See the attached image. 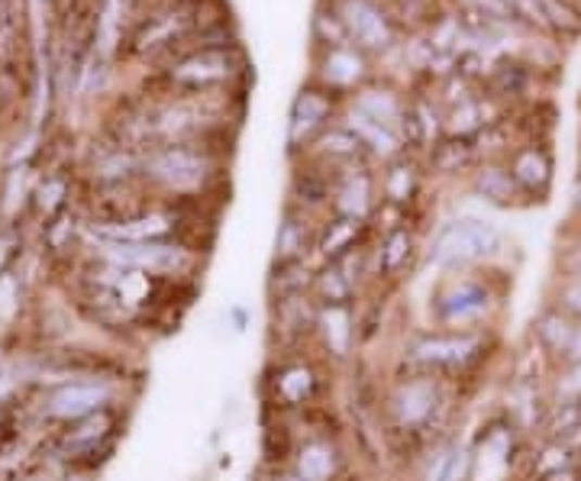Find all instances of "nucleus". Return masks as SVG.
Here are the masks:
<instances>
[{"instance_id":"39","label":"nucleus","mask_w":581,"mask_h":481,"mask_svg":"<svg viewBox=\"0 0 581 481\" xmlns=\"http://www.w3.org/2000/svg\"><path fill=\"white\" fill-rule=\"evenodd\" d=\"M7 423H10V407L0 404V430H7Z\"/></svg>"},{"instance_id":"34","label":"nucleus","mask_w":581,"mask_h":481,"mask_svg":"<svg viewBox=\"0 0 581 481\" xmlns=\"http://www.w3.org/2000/svg\"><path fill=\"white\" fill-rule=\"evenodd\" d=\"M581 397V365H559L553 388H550V401L556 404H579Z\"/></svg>"},{"instance_id":"26","label":"nucleus","mask_w":581,"mask_h":481,"mask_svg":"<svg viewBox=\"0 0 581 481\" xmlns=\"http://www.w3.org/2000/svg\"><path fill=\"white\" fill-rule=\"evenodd\" d=\"M349 111H355V114H362V117H368V121L384 123V126H391V129H397V132L404 136L407 104H404L401 94L391 91V88H362V91L355 94V101H352Z\"/></svg>"},{"instance_id":"13","label":"nucleus","mask_w":581,"mask_h":481,"mask_svg":"<svg viewBox=\"0 0 581 481\" xmlns=\"http://www.w3.org/2000/svg\"><path fill=\"white\" fill-rule=\"evenodd\" d=\"M314 337L324 343V350H327L330 359H352V353L358 346V314H355V304H337V307H320L317 304Z\"/></svg>"},{"instance_id":"14","label":"nucleus","mask_w":581,"mask_h":481,"mask_svg":"<svg viewBox=\"0 0 581 481\" xmlns=\"http://www.w3.org/2000/svg\"><path fill=\"white\" fill-rule=\"evenodd\" d=\"M194 29L191 10L188 7H168L165 13H155L152 20L142 23L139 36H136V52L139 55H159L178 42H185Z\"/></svg>"},{"instance_id":"19","label":"nucleus","mask_w":581,"mask_h":481,"mask_svg":"<svg viewBox=\"0 0 581 481\" xmlns=\"http://www.w3.org/2000/svg\"><path fill=\"white\" fill-rule=\"evenodd\" d=\"M414 255H417V237H414V230H407V227H391V230L384 233L381 245H378V252H375L371 275H375L378 281H397V278L407 271V265L414 262Z\"/></svg>"},{"instance_id":"40","label":"nucleus","mask_w":581,"mask_h":481,"mask_svg":"<svg viewBox=\"0 0 581 481\" xmlns=\"http://www.w3.org/2000/svg\"><path fill=\"white\" fill-rule=\"evenodd\" d=\"M572 198H576V211L581 214V175L576 178V191H572Z\"/></svg>"},{"instance_id":"27","label":"nucleus","mask_w":581,"mask_h":481,"mask_svg":"<svg viewBox=\"0 0 581 481\" xmlns=\"http://www.w3.org/2000/svg\"><path fill=\"white\" fill-rule=\"evenodd\" d=\"M314 301L320 307H337V304H355L358 284L346 275V268L340 262H324L314 271V288H311Z\"/></svg>"},{"instance_id":"38","label":"nucleus","mask_w":581,"mask_h":481,"mask_svg":"<svg viewBox=\"0 0 581 481\" xmlns=\"http://www.w3.org/2000/svg\"><path fill=\"white\" fill-rule=\"evenodd\" d=\"M566 443L572 446V453L579 456V463H581V423H579V430H576V433H572V436H569Z\"/></svg>"},{"instance_id":"12","label":"nucleus","mask_w":581,"mask_h":481,"mask_svg":"<svg viewBox=\"0 0 581 481\" xmlns=\"http://www.w3.org/2000/svg\"><path fill=\"white\" fill-rule=\"evenodd\" d=\"M268 388H271V401H275L278 410H301L304 414L317 401L320 378H317V368L311 362L288 359L271 368Z\"/></svg>"},{"instance_id":"28","label":"nucleus","mask_w":581,"mask_h":481,"mask_svg":"<svg viewBox=\"0 0 581 481\" xmlns=\"http://www.w3.org/2000/svg\"><path fill=\"white\" fill-rule=\"evenodd\" d=\"M314 288V268L307 262H271L268 275V298L271 301H288V298H304Z\"/></svg>"},{"instance_id":"18","label":"nucleus","mask_w":581,"mask_h":481,"mask_svg":"<svg viewBox=\"0 0 581 481\" xmlns=\"http://www.w3.org/2000/svg\"><path fill=\"white\" fill-rule=\"evenodd\" d=\"M579 330V320H572L566 311H559L556 304L543 307L536 317H533V343L536 350L546 356L550 362L563 365L566 362V353L572 346V337Z\"/></svg>"},{"instance_id":"1","label":"nucleus","mask_w":581,"mask_h":481,"mask_svg":"<svg viewBox=\"0 0 581 481\" xmlns=\"http://www.w3.org/2000/svg\"><path fill=\"white\" fill-rule=\"evenodd\" d=\"M388 423L394 436H404L414 446H440V433L450 427L453 410V391L450 381L427 375V371H407L401 381H394L388 401ZM453 440V436H450Z\"/></svg>"},{"instance_id":"42","label":"nucleus","mask_w":581,"mask_h":481,"mask_svg":"<svg viewBox=\"0 0 581 481\" xmlns=\"http://www.w3.org/2000/svg\"><path fill=\"white\" fill-rule=\"evenodd\" d=\"M507 3H514V0H507Z\"/></svg>"},{"instance_id":"30","label":"nucleus","mask_w":581,"mask_h":481,"mask_svg":"<svg viewBox=\"0 0 581 481\" xmlns=\"http://www.w3.org/2000/svg\"><path fill=\"white\" fill-rule=\"evenodd\" d=\"M475 145L471 139H463V136H450V139H440L433 149H430V168L440 172V175H456L468 168L475 162Z\"/></svg>"},{"instance_id":"22","label":"nucleus","mask_w":581,"mask_h":481,"mask_svg":"<svg viewBox=\"0 0 581 481\" xmlns=\"http://www.w3.org/2000/svg\"><path fill=\"white\" fill-rule=\"evenodd\" d=\"M311 149H314V155H317L330 172H346L352 165H362V159L368 155L365 145H362V139L349 129L346 123L330 126Z\"/></svg>"},{"instance_id":"23","label":"nucleus","mask_w":581,"mask_h":481,"mask_svg":"<svg viewBox=\"0 0 581 481\" xmlns=\"http://www.w3.org/2000/svg\"><path fill=\"white\" fill-rule=\"evenodd\" d=\"M365 233H368V224L333 214V217L317 230V255H320L324 262H340V258H346L349 252L362 249Z\"/></svg>"},{"instance_id":"44","label":"nucleus","mask_w":581,"mask_h":481,"mask_svg":"<svg viewBox=\"0 0 581 481\" xmlns=\"http://www.w3.org/2000/svg\"><path fill=\"white\" fill-rule=\"evenodd\" d=\"M579 242H581V240H579Z\"/></svg>"},{"instance_id":"6","label":"nucleus","mask_w":581,"mask_h":481,"mask_svg":"<svg viewBox=\"0 0 581 481\" xmlns=\"http://www.w3.org/2000/svg\"><path fill=\"white\" fill-rule=\"evenodd\" d=\"M497 311V294L484 278L453 275L443 288L430 298V317L440 330H488L484 324Z\"/></svg>"},{"instance_id":"8","label":"nucleus","mask_w":581,"mask_h":481,"mask_svg":"<svg viewBox=\"0 0 581 481\" xmlns=\"http://www.w3.org/2000/svg\"><path fill=\"white\" fill-rule=\"evenodd\" d=\"M116 436V414L111 410H101V414H91L85 420H75V423H62V430L55 433L52 440V456L59 463H78V466H88L91 459L88 456H108L114 450Z\"/></svg>"},{"instance_id":"43","label":"nucleus","mask_w":581,"mask_h":481,"mask_svg":"<svg viewBox=\"0 0 581 481\" xmlns=\"http://www.w3.org/2000/svg\"><path fill=\"white\" fill-rule=\"evenodd\" d=\"M579 407H581V397H579Z\"/></svg>"},{"instance_id":"32","label":"nucleus","mask_w":581,"mask_h":481,"mask_svg":"<svg viewBox=\"0 0 581 481\" xmlns=\"http://www.w3.org/2000/svg\"><path fill=\"white\" fill-rule=\"evenodd\" d=\"M581 423V407L579 404H556L550 401V410H546V420H543V436L546 440H569Z\"/></svg>"},{"instance_id":"16","label":"nucleus","mask_w":581,"mask_h":481,"mask_svg":"<svg viewBox=\"0 0 581 481\" xmlns=\"http://www.w3.org/2000/svg\"><path fill=\"white\" fill-rule=\"evenodd\" d=\"M510 172L523 191V198H533V201H546L550 188H553V178H556V165H553V155L546 145H523L510 155Z\"/></svg>"},{"instance_id":"21","label":"nucleus","mask_w":581,"mask_h":481,"mask_svg":"<svg viewBox=\"0 0 581 481\" xmlns=\"http://www.w3.org/2000/svg\"><path fill=\"white\" fill-rule=\"evenodd\" d=\"M365 75H368V68H365L362 49H355V46L327 49L324 65H320V81H324L327 91L340 94V91H349V88H358L365 81Z\"/></svg>"},{"instance_id":"24","label":"nucleus","mask_w":581,"mask_h":481,"mask_svg":"<svg viewBox=\"0 0 581 481\" xmlns=\"http://www.w3.org/2000/svg\"><path fill=\"white\" fill-rule=\"evenodd\" d=\"M471 191L488 201V204H497V207H514L520 204L523 191L510 172V165H501V162H484L478 165L475 178H471Z\"/></svg>"},{"instance_id":"36","label":"nucleus","mask_w":581,"mask_h":481,"mask_svg":"<svg viewBox=\"0 0 581 481\" xmlns=\"http://www.w3.org/2000/svg\"><path fill=\"white\" fill-rule=\"evenodd\" d=\"M20 252H23V237H20V230L3 227V230H0V278H3L7 271H13V262L20 258Z\"/></svg>"},{"instance_id":"41","label":"nucleus","mask_w":581,"mask_h":481,"mask_svg":"<svg viewBox=\"0 0 581 481\" xmlns=\"http://www.w3.org/2000/svg\"><path fill=\"white\" fill-rule=\"evenodd\" d=\"M59 481H85L81 476H68V479H59Z\"/></svg>"},{"instance_id":"4","label":"nucleus","mask_w":581,"mask_h":481,"mask_svg":"<svg viewBox=\"0 0 581 481\" xmlns=\"http://www.w3.org/2000/svg\"><path fill=\"white\" fill-rule=\"evenodd\" d=\"M504 249V233L484 217H456L446 220L427 245V265L443 275H463L468 268L491 262Z\"/></svg>"},{"instance_id":"29","label":"nucleus","mask_w":581,"mask_h":481,"mask_svg":"<svg viewBox=\"0 0 581 481\" xmlns=\"http://www.w3.org/2000/svg\"><path fill=\"white\" fill-rule=\"evenodd\" d=\"M420 188V175H417V165L411 159H394L388 162V172H384V181H381V191H384V201L394 204V207H407L414 201Z\"/></svg>"},{"instance_id":"20","label":"nucleus","mask_w":581,"mask_h":481,"mask_svg":"<svg viewBox=\"0 0 581 481\" xmlns=\"http://www.w3.org/2000/svg\"><path fill=\"white\" fill-rule=\"evenodd\" d=\"M311 249H317V233L311 230V220L304 211L288 207L278 233H275V255L271 262H307Z\"/></svg>"},{"instance_id":"25","label":"nucleus","mask_w":581,"mask_h":481,"mask_svg":"<svg viewBox=\"0 0 581 481\" xmlns=\"http://www.w3.org/2000/svg\"><path fill=\"white\" fill-rule=\"evenodd\" d=\"M343 123L362 139L365 152L375 155V159H381V162H394V159H401L404 149H407L404 136H401L397 129H391V126H384V123L368 121V117H362V114H355V111H349Z\"/></svg>"},{"instance_id":"35","label":"nucleus","mask_w":581,"mask_h":481,"mask_svg":"<svg viewBox=\"0 0 581 481\" xmlns=\"http://www.w3.org/2000/svg\"><path fill=\"white\" fill-rule=\"evenodd\" d=\"M553 304H556L559 311H566L572 320H579L581 324V278H576V275H563L559 284H556V298H553Z\"/></svg>"},{"instance_id":"31","label":"nucleus","mask_w":581,"mask_h":481,"mask_svg":"<svg viewBox=\"0 0 581 481\" xmlns=\"http://www.w3.org/2000/svg\"><path fill=\"white\" fill-rule=\"evenodd\" d=\"M572 466H579V456L572 453L569 443H563V440H543L540 453L530 459V481L550 479V476L566 472Z\"/></svg>"},{"instance_id":"10","label":"nucleus","mask_w":581,"mask_h":481,"mask_svg":"<svg viewBox=\"0 0 581 481\" xmlns=\"http://www.w3.org/2000/svg\"><path fill=\"white\" fill-rule=\"evenodd\" d=\"M333 91L327 88H304L298 101L291 104V121H288V145L291 152L311 149L330 126H333Z\"/></svg>"},{"instance_id":"17","label":"nucleus","mask_w":581,"mask_h":481,"mask_svg":"<svg viewBox=\"0 0 581 481\" xmlns=\"http://www.w3.org/2000/svg\"><path fill=\"white\" fill-rule=\"evenodd\" d=\"M291 472L298 481H337L343 472V456L337 440L311 436L307 443L298 446L291 459Z\"/></svg>"},{"instance_id":"15","label":"nucleus","mask_w":581,"mask_h":481,"mask_svg":"<svg viewBox=\"0 0 581 481\" xmlns=\"http://www.w3.org/2000/svg\"><path fill=\"white\" fill-rule=\"evenodd\" d=\"M333 214L362 220V224L371 220V214H375V178L365 165H352V168L337 175Z\"/></svg>"},{"instance_id":"11","label":"nucleus","mask_w":581,"mask_h":481,"mask_svg":"<svg viewBox=\"0 0 581 481\" xmlns=\"http://www.w3.org/2000/svg\"><path fill=\"white\" fill-rule=\"evenodd\" d=\"M337 16L346 29V39L362 52H384L394 42V26L388 13L371 0H340Z\"/></svg>"},{"instance_id":"3","label":"nucleus","mask_w":581,"mask_h":481,"mask_svg":"<svg viewBox=\"0 0 581 481\" xmlns=\"http://www.w3.org/2000/svg\"><path fill=\"white\" fill-rule=\"evenodd\" d=\"M217 168L220 159L207 142L155 145L142 155V175L178 198H201L217 181Z\"/></svg>"},{"instance_id":"2","label":"nucleus","mask_w":581,"mask_h":481,"mask_svg":"<svg viewBox=\"0 0 581 481\" xmlns=\"http://www.w3.org/2000/svg\"><path fill=\"white\" fill-rule=\"evenodd\" d=\"M491 350L494 337L488 330H427L404 343L401 362L407 371H427L453 384L478 371Z\"/></svg>"},{"instance_id":"5","label":"nucleus","mask_w":581,"mask_h":481,"mask_svg":"<svg viewBox=\"0 0 581 481\" xmlns=\"http://www.w3.org/2000/svg\"><path fill=\"white\" fill-rule=\"evenodd\" d=\"M98 258L123 265V268H136V271H149L168 281H185L194 275L201 255L181 240H101L98 237Z\"/></svg>"},{"instance_id":"33","label":"nucleus","mask_w":581,"mask_h":481,"mask_svg":"<svg viewBox=\"0 0 581 481\" xmlns=\"http://www.w3.org/2000/svg\"><path fill=\"white\" fill-rule=\"evenodd\" d=\"M68 204V185L65 178H49L39 191H36V207L46 220H55L59 214H65Z\"/></svg>"},{"instance_id":"37","label":"nucleus","mask_w":581,"mask_h":481,"mask_svg":"<svg viewBox=\"0 0 581 481\" xmlns=\"http://www.w3.org/2000/svg\"><path fill=\"white\" fill-rule=\"evenodd\" d=\"M563 265H566V275H576V278H581V242H576V245L566 252Z\"/></svg>"},{"instance_id":"7","label":"nucleus","mask_w":581,"mask_h":481,"mask_svg":"<svg viewBox=\"0 0 581 481\" xmlns=\"http://www.w3.org/2000/svg\"><path fill=\"white\" fill-rule=\"evenodd\" d=\"M114 401L116 381L101 378V375H88V378L65 381V384H55L52 391H46L39 414L49 423H75V420H85L91 414L111 410Z\"/></svg>"},{"instance_id":"9","label":"nucleus","mask_w":581,"mask_h":481,"mask_svg":"<svg viewBox=\"0 0 581 481\" xmlns=\"http://www.w3.org/2000/svg\"><path fill=\"white\" fill-rule=\"evenodd\" d=\"M236 75V55L227 46H201L172 68V81L191 94H214Z\"/></svg>"}]
</instances>
